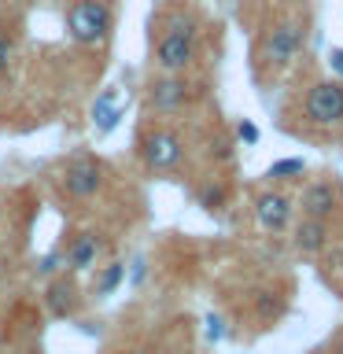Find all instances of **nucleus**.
<instances>
[{"instance_id":"9d476101","label":"nucleus","mask_w":343,"mask_h":354,"mask_svg":"<svg viewBox=\"0 0 343 354\" xmlns=\"http://www.w3.org/2000/svg\"><path fill=\"white\" fill-rule=\"evenodd\" d=\"M100 251H104V240H100L96 232H82V236H74V243L63 251V262L71 266L74 273H85V270L96 266Z\"/></svg>"},{"instance_id":"a211bd4d","label":"nucleus","mask_w":343,"mask_h":354,"mask_svg":"<svg viewBox=\"0 0 343 354\" xmlns=\"http://www.w3.org/2000/svg\"><path fill=\"white\" fill-rule=\"evenodd\" d=\"M221 336H225V321L210 314V317H207V339H221Z\"/></svg>"},{"instance_id":"20e7f679","label":"nucleus","mask_w":343,"mask_h":354,"mask_svg":"<svg viewBox=\"0 0 343 354\" xmlns=\"http://www.w3.org/2000/svg\"><path fill=\"white\" fill-rule=\"evenodd\" d=\"M303 115L314 126H340L343 122V82H317L303 100Z\"/></svg>"},{"instance_id":"9b49d317","label":"nucleus","mask_w":343,"mask_h":354,"mask_svg":"<svg viewBox=\"0 0 343 354\" xmlns=\"http://www.w3.org/2000/svg\"><path fill=\"white\" fill-rule=\"evenodd\" d=\"M325 243H328V225L321 218H303L295 225V251L317 254V251H325Z\"/></svg>"},{"instance_id":"423d86ee","label":"nucleus","mask_w":343,"mask_h":354,"mask_svg":"<svg viewBox=\"0 0 343 354\" xmlns=\"http://www.w3.org/2000/svg\"><path fill=\"white\" fill-rule=\"evenodd\" d=\"M140 155L151 170H174L185 155V144L174 129H151V133H144V140H140Z\"/></svg>"},{"instance_id":"f257e3e1","label":"nucleus","mask_w":343,"mask_h":354,"mask_svg":"<svg viewBox=\"0 0 343 354\" xmlns=\"http://www.w3.org/2000/svg\"><path fill=\"white\" fill-rule=\"evenodd\" d=\"M196 44H199L196 19L185 15V11H174V15L166 19V30H163L159 44H155V66H159L163 74H185L196 59Z\"/></svg>"},{"instance_id":"0eeeda50","label":"nucleus","mask_w":343,"mask_h":354,"mask_svg":"<svg viewBox=\"0 0 343 354\" xmlns=\"http://www.w3.org/2000/svg\"><path fill=\"white\" fill-rule=\"evenodd\" d=\"M188 82L181 74H159L151 77L148 85V107L155 111V115H174V111H181L188 104Z\"/></svg>"},{"instance_id":"412c9836","label":"nucleus","mask_w":343,"mask_h":354,"mask_svg":"<svg viewBox=\"0 0 343 354\" xmlns=\"http://www.w3.org/2000/svg\"><path fill=\"white\" fill-rule=\"evenodd\" d=\"M328 59H332V66H336V74L343 77V48H332V52H328Z\"/></svg>"},{"instance_id":"1a4fd4ad","label":"nucleus","mask_w":343,"mask_h":354,"mask_svg":"<svg viewBox=\"0 0 343 354\" xmlns=\"http://www.w3.org/2000/svg\"><path fill=\"white\" fill-rule=\"evenodd\" d=\"M254 218H259V225L266 232H281L292 221V199L284 192H262L254 199Z\"/></svg>"},{"instance_id":"f3484780","label":"nucleus","mask_w":343,"mask_h":354,"mask_svg":"<svg viewBox=\"0 0 343 354\" xmlns=\"http://www.w3.org/2000/svg\"><path fill=\"white\" fill-rule=\"evenodd\" d=\"M59 266H66V262H63V251H52V254H44V259H41L37 270H41V277H52Z\"/></svg>"},{"instance_id":"4be33fe9","label":"nucleus","mask_w":343,"mask_h":354,"mask_svg":"<svg viewBox=\"0 0 343 354\" xmlns=\"http://www.w3.org/2000/svg\"><path fill=\"white\" fill-rule=\"evenodd\" d=\"M336 354H343V336L336 339Z\"/></svg>"},{"instance_id":"b1692460","label":"nucleus","mask_w":343,"mask_h":354,"mask_svg":"<svg viewBox=\"0 0 343 354\" xmlns=\"http://www.w3.org/2000/svg\"><path fill=\"white\" fill-rule=\"evenodd\" d=\"M133 354H140V351H133Z\"/></svg>"},{"instance_id":"dca6fc26","label":"nucleus","mask_w":343,"mask_h":354,"mask_svg":"<svg viewBox=\"0 0 343 354\" xmlns=\"http://www.w3.org/2000/svg\"><path fill=\"white\" fill-rule=\"evenodd\" d=\"M115 100H118V93H115V88H104V93L96 96V104H93V118L100 122V118L107 115V111H115Z\"/></svg>"},{"instance_id":"f03ea898","label":"nucleus","mask_w":343,"mask_h":354,"mask_svg":"<svg viewBox=\"0 0 343 354\" xmlns=\"http://www.w3.org/2000/svg\"><path fill=\"white\" fill-rule=\"evenodd\" d=\"M66 33L77 44H100L111 33V8L104 0H74L66 8Z\"/></svg>"},{"instance_id":"5701e85b","label":"nucleus","mask_w":343,"mask_h":354,"mask_svg":"<svg viewBox=\"0 0 343 354\" xmlns=\"http://www.w3.org/2000/svg\"><path fill=\"white\" fill-rule=\"evenodd\" d=\"M0 270H4V262H0Z\"/></svg>"},{"instance_id":"f8f14e48","label":"nucleus","mask_w":343,"mask_h":354,"mask_svg":"<svg viewBox=\"0 0 343 354\" xmlns=\"http://www.w3.org/2000/svg\"><path fill=\"white\" fill-rule=\"evenodd\" d=\"M122 281H126V266H122V262H107L104 270H100V277H96V295L100 299L111 295Z\"/></svg>"},{"instance_id":"2eb2a0df","label":"nucleus","mask_w":343,"mask_h":354,"mask_svg":"<svg viewBox=\"0 0 343 354\" xmlns=\"http://www.w3.org/2000/svg\"><path fill=\"white\" fill-rule=\"evenodd\" d=\"M221 203H225V188H221V185H203V188H199V207L218 210Z\"/></svg>"},{"instance_id":"7ed1b4c3","label":"nucleus","mask_w":343,"mask_h":354,"mask_svg":"<svg viewBox=\"0 0 343 354\" xmlns=\"http://www.w3.org/2000/svg\"><path fill=\"white\" fill-rule=\"evenodd\" d=\"M303 44V26L299 22H273L259 41V59L266 66H288Z\"/></svg>"},{"instance_id":"4468645a","label":"nucleus","mask_w":343,"mask_h":354,"mask_svg":"<svg viewBox=\"0 0 343 354\" xmlns=\"http://www.w3.org/2000/svg\"><path fill=\"white\" fill-rule=\"evenodd\" d=\"M306 174V162L303 159H277L266 177H273V181H292V177H303Z\"/></svg>"},{"instance_id":"6e6552de","label":"nucleus","mask_w":343,"mask_h":354,"mask_svg":"<svg viewBox=\"0 0 343 354\" xmlns=\"http://www.w3.org/2000/svg\"><path fill=\"white\" fill-rule=\"evenodd\" d=\"M299 207H303V218L328 221L332 214H336V207H340L336 185H332V181H310L303 188V196H299Z\"/></svg>"},{"instance_id":"ddd939ff","label":"nucleus","mask_w":343,"mask_h":354,"mask_svg":"<svg viewBox=\"0 0 343 354\" xmlns=\"http://www.w3.org/2000/svg\"><path fill=\"white\" fill-rule=\"evenodd\" d=\"M74 292H71V284H52L48 288V310L55 317H66V314H74V299H71Z\"/></svg>"},{"instance_id":"aec40b11","label":"nucleus","mask_w":343,"mask_h":354,"mask_svg":"<svg viewBox=\"0 0 343 354\" xmlns=\"http://www.w3.org/2000/svg\"><path fill=\"white\" fill-rule=\"evenodd\" d=\"M237 133H240V140H248V144H254V140H259V129H254V122H240V126H237Z\"/></svg>"},{"instance_id":"6ab92c4d","label":"nucleus","mask_w":343,"mask_h":354,"mask_svg":"<svg viewBox=\"0 0 343 354\" xmlns=\"http://www.w3.org/2000/svg\"><path fill=\"white\" fill-rule=\"evenodd\" d=\"M8 63H11V37H8V33H0V74L8 71Z\"/></svg>"},{"instance_id":"39448f33","label":"nucleus","mask_w":343,"mask_h":354,"mask_svg":"<svg viewBox=\"0 0 343 354\" xmlns=\"http://www.w3.org/2000/svg\"><path fill=\"white\" fill-rule=\"evenodd\" d=\"M104 188V166L93 155H77L63 170V192L71 199H89Z\"/></svg>"}]
</instances>
